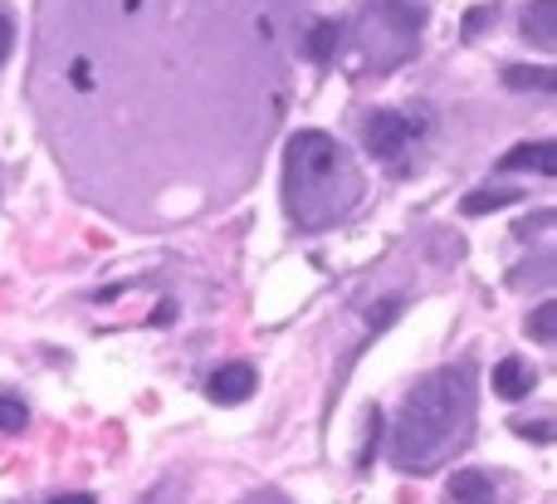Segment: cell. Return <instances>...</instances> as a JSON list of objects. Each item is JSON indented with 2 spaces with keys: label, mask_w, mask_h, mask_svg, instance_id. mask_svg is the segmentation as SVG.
Instances as JSON below:
<instances>
[{
  "label": "cell",
  "mask_w": 557,
  "mask_h": 504,
  "mask_svg": "<svg viewBox=\"0 0 557 504\" xmlns=\"http://www.w3.org/2000/svg\"><path fill=\"white\" fill-rule=\"evenodd\" d=\"M362 201V172L327 133H298L284 152V206L294 225L327 231Z\"/></svg>",
  "instance_id": "obj_1"
},
{
  "label": "cell",
  "mask_w": 557,
  "mask_h": 504,
  "mask_svg": "<svg viewBox=\"0 0 557 504\" xmlns=\"http://www.w3.org/2000/svg\"><path fill=\"white\" fill-rule=\"evenodd\" d=\"M474 417V388L465 368H445L431 372L425 382H416L406 392V407L396 417V437H392V456L401 470H425L441 466V456L465 437Z\"/></svg>",
  "instance_id": "obj_2"
},
{
  "label": "cell",
  "mask_w": 557,
  "mask_h": 504,
  "mask_svg": "<svg viewBox=\"0 0 557 504\" xmlns=\"http://www.w3.org/2000/svg\"><path fill=\"white\" fill-rule=\"evenodd\" d=\"M421 5H411V0H382V5L367 10L362 20V49L376 59V69H392L401 64L406 54L416 49V39H421Z\"/></svg>",
  "instance_id": "obj_3"
},
{
  "label": "cell",
  "mask_w": 557,
  "mask_h": 504,
  "mask_svg": "<svg viewBox=\"0 0 557 504\" xmlns=\"http://www.w3.org/2000/svg\"><path fill=\"white\" fill-rule=\"evenodd\" d=\"M362 143L376 162H401V152L416 143V123L406 113H396V108H376L362 123Z\"/></svg>",
  "instance_id": "obj_4"
},
{
  "label": "cell",
  "mask_w": 557,
  "mask_h": 504,
  "mask_svg": "<svg viewBox=\"0 0 557 504\" xmlns=\"http://www.w3.org/2000/svg\"><path fill=\"white\" fill-rule=\"evenodd\" d=\"M255 388H260V372H255L250 362H231V368H221L211 378V402H221V407H240V402L255 397Z\"/></svg>",
  "instance_id": "obj_5"
},
{
  "label": "cell",
  "mask_w": 557,
  "mask_h": 504,
  "mask_svg": "<svg viewBox=\"0 0 557 504\" xmlns=\"http://www.w3.org/2000/svg\"><path fill=\"white\" fill-rule=\"evenodd\" d=\"M499 172H539L553 176L557 172V147L553 143H519L499 157Z\"/></svg>",
  "instance_id": "obj_6"
},
{
  "label": "cell",
  "mask_w": 557,
  "mask_h": 504,
  "mask_svg": "<svg viewBox=\"0 0 557 504\" xmlns=\"http://www.w3.org/2000/svg\"><path fill=\"white\" fill-rule=\"evenodd\" d=\"M533 388H539V372H533L523 358H504L499 368H494V397L523 402V397H533Z\"/></svg>",
  "instance_id": "obj_7"
},
{
  "label": "cell",
  "mask_w": 557,
  "mask_h": 504,
  "mask_svg": "<svg viewBox=\"0 0 557 504\" xmlns=\"http://www.w3.org/2000/svg\"><path fill=\"white\" fill-rule=\"evenodd\" d=\"M450 500L455 504H494L499 500V485H494V476H484V470H455Z\"/></svg>",
  "instance_id": "obj_8"
},
{
  "label": "cell",
  "mask_w": 557,
  "mask_h": 504,
  "mask_svg": "<svg viewBox=\"0 0 557 504\" xmlns=\"http://www.w3.org/2000/svg\"><path fill=\"white\" fill-rule=\"evenodd\" d=\"M553 15H557V0H533V5L523 10V39H529V45H539L543 54H548V49L557 45Z\"/></svg>",
  "instance_id": "obj_9"
},
{
  "label": "cell",
  "mask_w": 557,
  "mask_h": 504,
  "mask_svg": "<svg viewBox=\"0 0 557 504\" xmlns=\"http://www.w3.org/2000/svg\"><path fill=\"white\" fill-rule=\"evenodd\" d=\"M337 39H343V25H333V20H323V25H313L304 35V54L313 59V64H327L337 49Z\"/></svg>",
  "instance_id": "obj_10"
},
{
  "label": "cell",
  "mask_w": 557,
  "mask_h": 504,
  "mask_svg": "<svg viewBox=\"0 0 557 504\" xmlns=\"http://www.w3.org/2000/svg\"><path fill=\"white\" fill-rule=\"evenodd\" d=\"M513 201H519V192H513V186H484V192L465 196L460 211L465 216H484V211H499V206H513Z\"/></svg>",
  "instance_id": "obj_11"
},
{
  "label": "cell",
  "mask_w": 557,
  "mask_h": 504,
  "mask_svg": "<svg viewBox=\"0 0 557 504\" xmlns=\"http://www.w3.org/2000/svg\"><path fill=\"white\" fill-rule=\"evenodd\" d=\"M504 84H509V88H539V94H553V69H504Z\"/></svg>",
  "instance_id": "obj_12"
},
{
  "label": "cell",
  "mask_w": 557,
  "mask_h": 504,
  "mask_svg": "<svg viewBox=\"0 0 557 504\" xmlns=\"http://www.w3.org/2000/svg\"><path fill=\"white\" fill-rule=\"evenodd\" d=\"M29 427V411H25V402H15V397H0V437H20V431Z\"/></svg>",
  "instance_id": "obj_13"
},
{
  "label": "cell",
  "mask_w": 557,
  "mask_h": 504,
  "mask_svg": "<svg viewBox=\"0 0 557 504\" xmlns=\"http://www.w3.org/2000/svg\"><path fill=\"white\" fill-rule=\"evenodd\" d=\"M529 333H533V339H539V343H553V339H557V304H553V299H543L539 309H533Z\"/></svg>",
  "instance_id": "obj_14"
},
{
  "label": "cell",
  "mask_w": 557,
  "mask_h": 504,
  "mask_svg": "<svg viewBox=\"0 0 557 504\" xmlns=\"http://www.w3.org/2000/svg\"><path fill=\"white\" fill-rule=\"evenodd\" d=\"M10 49H15V20H10L5 10H0V64L10 59Z\"/></svg>",
  "instance_id": "obj_15"
},
{
  "label": "cell",
  "mask_w": 557,
  "mask_h": 504,
  "mask_svg": "<svg viewBox=\"0 0 557 504\" xmlns=\"http://www.w3.org/2000/svg\"><path fill=\"white\" fill-rule=\"evenodd\" d=\"M484 20H494V5H480V10H470V20H465V35H480V29H484Z\"/></svg>",
  "instance_id": "obj_16"
},
{
  "label": "cell",
  "mask_w": 557,
  "mask_h": 504,
  "mask_svg": "<svg viewBox=\"0 0 557 504\" xmlns=\"http://www.w3.org/2000/svg\"><path fill=\"white\" fill-rule=\"evenodd\" d=\"M49 504H98V500L94 495H54Z\"/></svg>",
  "instance_id": "obj_17"
}]
</instances>
